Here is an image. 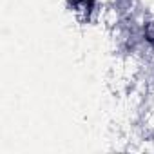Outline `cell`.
<instances>
[{
    "mask_svg": "<svg viewBox=\"0 0 154 154\" xmlns=\"http://www.w3.org/2000/svg\"><path fill=\"white\" fill-rule=\"evenodd\" d=\"M145 38H147L149 44L154 45V22L147 24V27H145Z\"/></svg>",
    "mask_w": 154,
    "mask_h": 154,
    "instance_id": "2",
    "label": "cell"
},
{
    "mask_svg": "<svg viewBox=\"0 0 154 154\" xmlns=\"http://www.w3.org/2000/svg\"><path fill=\"white\" fill-rule=\"evenodd\" d=\"M72 6L78 9V11H84V13H91L93 8H94V0H71Z\"/></svg>",
    "mask_w": 154,
    "mask_h": 154,
    "instance_id": "1",
    "label": "cell"
}]
</instances>
